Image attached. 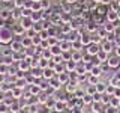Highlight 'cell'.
<instances>
[{
	"instance_id": "cell-1",
	"label": "cell",
	"mask_w": 120,
	"mask_h": 113,
	"mask_svg": "<svg viewBox=\"0 0 120 113\" xmlns=\"http://www.w3.org/2000/svg\"><path fill=\"white\" fill-rule=\"evenodd\" d=\"M14 30L8 29V27H2L0 29V44H11L14 41Z\"/></svg>"
},
{
	"instance_id": "cell-2",
	"label": "cell",
	"mask_w": 120,
	"mask_h": 113,
	"mask_svg": "<svg viewBox=\"0 0 120 113\" xmlns=\"http://www.w3.org/2000/svg\"><path fill=\"white\" fill-rule=\"evenodd\" d=\"M86 51H87L89 56H96L98 53L101 51V44H96V42H92L87 45V48H86Z\"/></svg>"
},
{
	"instance_id": "cell-3",
	"label": "cell",
	"mask_w": 120,
	"mask_h": 113,
	"mask_svg": "<svg viewBox=\"0 0 120 113\" xmlns=\"http://www.w3.org/2000/svg\"><path fill=\"white\" fill-rule=\"evenodd\" d=\"M107 63H108L110 68H119L120 66V57L117 54H111L110 57H108V60H107Z\"/></svg>"
},
{
	"instance_id": "cell-4",
	"label": "cell",
	"mask_w": 120,
	"mask_h": 113,
	"mask_svg": "<svg viewBox=\"0 0 120 113\" xmlns=\"http://www.w3.org/2000/svg\"><path fill=\"white\" fill-rule=\"evenodd\" d=\"M21 24H22V27L26 29V32L30 29H33V24H35V21L32 20V17H22L21 18Z\"/></svg>"
},
{
	"instance_id": "cell-5",
	"label": "cell",
	"mask_w": 120,
	"mask_h": 113,
	"mask_svg": "<svg viewBox=\"0 0 120 113\" xmlns=\"http://www.w3.org/2000/svg\"><path fill=\"white\" fill-rule=\"evenodd\" d=\"M112 48H116V44L112 42V41H107L105 39L102 44H101V50H104V51H107L108 54H110V51L112 50Z\"/></svg>"
},
{
	"instance_id": "cell-6",
	"label": "cell",
	"mask_w": 120,
	"mask_h": 113,
	"mask_svg": "<svg viewBox=\"0 0 120 113\" xmlns=\"http://www.w3.org/2000/svg\"><path fill=\"white\" fill-rule=\"evenodd\" d=\"M18 68H20V71H24V73L30 71V69H32L30 60H29V59H22V60H20V63H18Z\"/></svg>"
},
{
	"instance_id": "cell-7",
	"label": "cell",
	"mask_w": 120,
	"mask_h": 113,
	"mask_svg": "<svg viewBox=\"0 0 120 113\" xmlns=\"http://www.w3.org/2000/svg\"><path fill=\"white\" fill-rule=\"evenodd\" d=\"M105 18H107V21H111V23H117L119 21V14L117 11H108L107 15H105Z\"/></svg>"
},
{
	"instance_id": "cell-8",
	"label": "cell",
	"mask_w": 120,
	"mask_h": 113,
	"mask_svg": "<svg viewBox=\"0 0 120 113\" xmlns=\"http://www.w3.org/2000/svg\"><path fill=\"white\" fill-rule=\"evenodd\" d=\"M57 78H59V81L62 83V85H68V83H69V80H71V75H69V73H68V71H65V73L57 74Z\"/></svg>"
},
{
	"instance_id": "cell-9",
	"label": "cell",
	"mask_w": 120,
	"mask_h": 113,
	"mask_svg": "<svg viewBox=\"0 0 120 113\" xmlns=\"http://www.w3.org/2000/svg\"><path fill=\"white\" fill-rule=\"evenodd\" d=\"M95 57L98 59V62H107L108 60V57H110V54H108L107 51H104V50H101L98 54L95 56Z\"/></svg>"
},
{
	"instance_id": "cell-10",
	"label": "cell",
	"mask_w": 120,
	"mask_h": 113,
	"mask_svg": "<svg viewBox=\"0 0 120 113\" xmlns=\"http://www.w3.org/2000/svg\"><path fill=\"white\" fill-rule=\"evenodd\" d=\"M78 39L81 41V44L82 45H86V47H87L89 44H92L93 41H92V36L89 35V33H86V35H80V38H78Z\"/></svg>"
},
{
	"instance_id": "cell-11",
	"label": "cell",
	"mask_w": 120,
	"mask_h": 113,
	"mask_svg": "<svg viewBox=\"0 0 120 113\" xmlns=\"http://www.w3.org/2000/svg\"><path fill=\"white\" fill-rule=\"evenodd\" d=\"M21 48H24V47H22V42H21V41H12V42H11V50H12L14 53L21 51Z\"/></svg>"
},
{
	"instance_id": "cell-12",
	"label": "cell",
	"mask_w": 120,
	"mask_h": 113,
	"mask_svg": "<svg viewBox=\"0 0 120 113\" xmlns=\"http://www.w3.org/2000/svg\"><path fill=\"white\" fill-rule=\"evenodd\" d=\"M54 73H56L54 68H51V66H50V68H45L44 73H42V74H44L42 77H44V78H48V80H51V78L54 77Z\"/></svg>"
},
{
	"instance_id": "cell-13",
	"label": "cell",
	"mask_w": 120,
	"mask_h": 113,
	"mask_svg": "<svg viewBox=\"0 0 120 113\" xmlns=\"http://www.w3.org/2000/svg\"><path fill=\"white\" fill-rule=\"evenodd\" d=\"M12 30H14L15 35H24V32H26V29L22 27L21 23H17V24L14 26V29H12Z\"/></svg>"
},
{
	"instance_id": "cell-14",
	"label": "cell",
	"mask_w": 120,
	"mask_h": 113,
	"mask_svg": "<svg viewBox=\"0 0 120 113\" xmlns=\"http://www.w3.org/2000/svg\"><path fill=\"white\" fill-rule=\"evenodd\" d=\"M66 63V71L68 73H75V68H77V62L75 60H68V62H65Z\"/></svg>"
},
{
	"instance_id": "cell-15",
	"label": "cell",
	"mask_w": 120,
	"mask_h": 113,
	"mask_svg": "<svg viewBox=\"0 0 120 113\" xmlns=\"http://www.w3.org/2000/svg\"><path fill=\"white\" fill-rule=\"evenodd\" d=\"M90 71H92L90 74H92V75H96V77H99V75L104 73L102 66H99V65H98V66H96V65H93V66H92V69H90Z\"/></svg>"
},
{
	"instance_id": "cell-16",
	"label": "cell",
	"mask_w": 120,
	"mask_h": 113,
	"mask_svg": "<svg viewBox=\"0 0 120 113\" xmlns=\"http://www.w3.org/2000/svg\"><path fill=\"white\" fill-rule=\"evenodd\" d=\"M107 88H108V86L105 85L104 81H99V83L96 85V90H98V93H105V92H107Z\"/></svg>"
},
{
	"instance_id": "cell-17",
	"label": "cell",
	"mask_w": 120,
	"mask_h": 113,
	"mask_svg": "<svg viewBox=\"0 0 120 113\" xmlns=\"http://www.w3.org/2000/svg\"><path fill=\"white\" fill-rule=\"evenodd\" d=\"M48 81H50V88L54 89V90H57L60 88V85H62V83L59 81V78H51V80H48Z\"/></svg>"
},
{
	"instance_id": "cell-18",
	"label": "cell",
	"mask_w": 120,
	"mask_h": 113,
	"mask_svg": "<svg viewBox=\"0 0 120 113\" xmlns=\"http://www.w3.org/2000/svg\"><path fill=\"white\" fill-rule=\"evenodd\" d=\"M32 41H33V45H41L44 39H42V36H41L39 33H36L35 36H32Z\"/></svg>"
},
{
	"instance_id": "cell-19",
	"label": "cell",
	"mask_w": 120,
	"mask_h": 113,
	"mask_svg": "<svg viewBox=\"0 0 120 113\" xmlns=\"http://www.w3.org/2000/svg\"><path fill=\"white\" fill-rule=\"evenodd\" d=\"M9 17H12V12H11L9 9H3L2 12H0V18H3V20H8Z\"/></svg>"
},
{
	"instance_id": "cell-20",
	"label": "cell",
	"mask_w": 120,
	"mask_h": 113,
	"mask_svg": "<svg viewBox=\"0 0 120 113\" xmlns=\"http://www.w3.org/2000/svg\"><path fill=\"white\" fill-rule=\"evenodd\" d=\"M93 95H89V93H86V95H82V103L84 104H92L93 103Z\"/></svg>"
},
{
	"instance_id": "cell-21",
	"label": "cell",
	"mask_w": 120,
	"mask_h": 113,
	"mask_svg": "<svg viewBox=\"0 0 120 113\" xmlns=\"http://www.w3.org/2000/svg\"><path fill=\"white\" fill-rule=\"evenodd\" d=\"M86 29H87L89 32H96V30H98V24H95L93 21H89L87 26H86Z\"/></svg>"
},
{
	"instance_id": "cell-22",
	"label": "cell",
	"mask_w": 120,
	"mask_h": 113,
	"mask_svg": "<svg viewBox=\"0 0 120 113\" xmlns=\"http://www.w3.org/2000/svg\"><path fill=\"white\" fill-rule=\"evenodd\" d=\"M26 5V0H14V8H17V9H22Z\"/></svg>"
},
{
	"instance_id": "cell-23",
	"label": "cell",
	"mask_w": 120,
	"mask_h": 113,
	"mask_svg": "<svg viewBox=\"0 0 120 113\" xmlns=\"http://www.w3.org/2000/svg\"><path fill=\"white\" fill-rule=\"evenodd\" d=\"M48 65H50V63H48V60H47V57H39V68H48Z\"/></svg>"
},
{
	"instance_id": "cell-24",
	"label": "cell",
	"mask_w": 120,
	"mask_h": 113,
	"mask_svg": "<svg viewBox=\"0 0 120 113\" xmlns=\"http://www.w3.org/2000/svg\"><path fill=\"white\" fill-rule=\"evenodd\" d=\"M104 113H117V107H114V105H105V110Z\"/></svg>"
},
{
	"instance_id": "cell-25",
	"label": "cell",
	"mask_w": 120,
	"mask_h": 113,
	"mask_svg": "<svg viewBox=\"0 0 120 113\" xmlns=\"http://www.w3.org/2000/svg\"><path fill=\"white\" fill-rule=\"evenodd\" d=\"M75 73L77 74H82V73H86V65H84V62H82V65H77V68H75Z\"/></svg>"
},
{
	"instance_id": "cell-26",
	"label": "cell",
	"mask_w": 120,
	"mask_h": 113,
	"mask_svg": "<svg viewBox=\"0 0 120 113\" xmlns=\"http://www.w3.org/2000/svg\"><path fill=\"white\" fill-rule=\"evenodd\" d=\"M66 89H68V92H75V89H77V85L75 83H72V81H69L68 83V86H66Z\"/></svg>"
},
{
	"instance_id": "cell-27",
	"label": "cell",
	"mask_w": 120,
	"mask_h": 113,
	"mask_svg": "<svg viewBox=\"0 0 120 113\" xmlns=\"http://www.w3.org/2000/svg\"><path fill=\"white\" fill-rule=\"evenodd\" d=\"M81 47H82V44H81V41L80 39H78V41H74V42H72V48H74V50H81Z\"/></svg>"
},
{
	"instance_id": "cell-28",
	"label": "cell",
	"mask_w": 120,
	"mask_h": 113,
	"mask_svg": "<svg viewBox=\"0 0 120 113\" xmlns=\"http://www.w3.org/2000/svg\"><path fill=\"white\" fill-rule=\"evenodd\" d=\"M82 59V56H81V53H78V51H75V53H72V60H75V62H80V60Z\"/></svg>"
},
{
	"instance_id": "cell-29",
	"label": "cell",
	"mask_w": 120,
	"mask_h": 113,
	"mask_svg": "<svg viewBox=\"0 0 120 113\" xmlns=\"http://www.w3.org/2000/svg\"><path fill=\"white\" fill-rule=\"evenodd\" d=\"M89 83H90V85H98L99 80H98L96 75H90V77H89Z\"/></svg>"
},
{
	"instance_id": "cell-30",
	"label": "cell",
	"mask_w": 120,
	"mask_h": 113,
	"mask_svg": "<svg viewBox=\"0 0 120 113\" xmlns=\"http://www.w3.org/2000/svg\"><path fill=\"white\" fill-rule=\"evenodd\" d=\"M32 75L33 77H41V75H44V74H41V68H38V69H33Z\"/></svg>"
},
{
	"instance_id": "cell-31",
	"label": "cell",
	"mask_w": 120,
	"mask_h": 113,
	"mask_svg": "<svg viewBox=\"0 0 120 113\" xmlns=\"http://www.w3.org/2000/svg\"><path fill=\"white\" fill-rule=\"evenodd\" d=\"M41 3H42V9H48L50 8V2H47V0H41Z\"/></svg>"
},
{
	"instance_id": "cell-32",
	"label": "cell",
	"mask_w": 120,
	"mask_h": 113,
	"mask_svg": "<svg viewBox=\"0 0 120 113\" xmlns=\"http://www.w3.org/2000/svg\"><path fill=\"white\" fill-rule=\"evenodd\" d=\"M71 110H72V113H84V110L81 107H72Z\"/></svg>"
},
{
	"instance_id": "cell-33",
	"label": "cell",
	"mask_w": 120,
	"mask_h": 113,
	"mask_svg": "<svg viewBox=\"0 0 120 113\" xmlns=\"http://www.w3.org/2000/svg\"><path fill=\"white\" fill-rule=\"evenodd\" d=\"M29 112L30 113H38V105H30V107H29Z\"/></svg>"
},
{
	"instance_id": "cell-34",
	"label": "cell",
	"mask_w": 120,
	"mask_h": 113,
	"mask_svg": "<svg viewBox=\"0 0 120 113\" xmlns=\"http://www.w3.org/2000/svg\"><path fill=\"white\" fill-rule=\"evenodd\" d=\"M6 98H5V90H0V103H3Z\"/></svg>"
},
{
	"instance_id": "cell-35",
	"label": "cell",
	"mask_w": 120,
	"mask_h": 113,
	"mask_svg": "<svg viewBox=\"0 0 120 113\" xmlns=\"http://www.w3.org/2000/svg\"><path fill=\"white\" fill-rule=\"evenodd\" d=\"M18 113H30V112H29V109H27V107H26V109H24V107H21Z\"/></svg>"
},
{
	"instance_id": "cell-36",
	"label": "cell",
	"mask_w": 120,
	"mask_h": 113,
	"mask_svg": "<svg viewBox=\"0 0 120 113\" xmlns=\"http://www.w3.org/2000/svg\"><path fill=\"white\" fill-rule=\"evenodd\" d=\"M116 54L120 57V45H117V47H116Z\"/></svg>"
},
{
	"instance_id": "cell-37",
	"label": "cell",
	"mask_w": 120,
	"mask_h": 113,
	"mask_svg": "<svg viewBox=\"0 0 120 113\" xmlns=\"http://www.w3.org/2000/svg\"><path fill=\"white\" fill-rule=\"evenodd\" d=\"M2 27H5V20L0 18V29H2Z\"/></svg>"
},
{
	"instance_id": "cell-38",
	"label": "cell",
	"mask_w": 120,
	"mask_h": 113,
	"mask_svg": "<svg viewBox=\"0 0 120 113\" xmlns=\"http://www.w3.org/2000/svg\"><path fill=\"white\" fill-rule=\"evenodd\" d=\"M3 81H5V74H0V83L3 85Z\"/></svg>"
},
{
	"instance_id": "cell-39",
	"label": "cell",
	"mask_w": 120,
	"mask_h": 113,
	"mask_svg": "<svg viewBox=\"0 0 120 113\" xmlns=\"http://www.w3.org/2000/svg\"><path fill=\"white\" fill-rule=\"evenodd\" d=\"M111 2H112V0H102V3H104V5H110Z\"/></svg>"
},
{
	"instance_id": "cell-40",
	"label": "cell",
	"mask_w": 120,
	"mask_h": 113,
	"mask_svg": "<svg viewBox=\"0 0 120 113\" xmlns=\"http://www.w3.org/2000/svg\"><path fill=\"white\" fill-rule=\"evenodd\" d=\"M50 113H62V112H60V110H57V109H52V110H51Z\"/></svg>"
},
{
	"instance_id": "cell-41",
	"label": "cell",
	"mask_w": 120,
	"mask_h": 113,
	"mask_svg": "<svg viewBox=\"0 0 120 113\" xmlns=\"http://www.w3.org/2000/svg\"><path fill=\"white\" fill-rule=\"evenodd\" d=\"M116 75H117V77H119V78H120V66H119V68H117V74H116Z\"/></svg>"
},
{
	"instance_id": "cell-42",
	"label": "cell",
	"mask_w": 120,
	"mask_h": 113,
	"mask_svg": "<svg viewBox=\"0 0 120 113\" xmlns=\"http://www.w3.org/2000/svg\"><path fill=\"white\" fill-rule=\"evenodd\" d=\"M66 2H68V3H75L77 0H66Z\"/></svg>"
},
{
	"instance_id": "cell-43",
	"label": "cell",
	"mask_w": 120,
	"mask_h": 113,
	"mask_svg": "<svg viewBox=\"0 0 120 113\" xmlns=\"http://www.w3.org/2000/svg\"><path fill=\"white\" fill-rule=\"evenodd\" d=\"M95 3H102V0H93Z\"/></svg>"
},
{
	"instance_id": "cell-44",
	"label": "cell",
	"mask_w": 120,
	"mask_h": 113,
	"mask_svg": "<svg viewBox=\"0 0 120 113\" xmlns=\"http://www.w3.org/2000/svg\"><path fill=\"white\" fill-rule=\"evenodd\" d=\"M117 14H119V20H120V9H119V11H117Z\"/></svg>"
},
{
	"instance_id": "cell-45",
	"label": "cell",
	"mask_w": 120,
	"mask_h": 113,
	"mask_svg": "<svg viewBox=\"0 0 120 113\" xmlns=\"http://www.w3.org/2000/svg\"><path fill=\"white\" fill-rule=\"evenodd\" d=\"M117 113H120V107H117Z\"/></svg>"
},
{
	"instance_id": "cell-46",
	"label": "cell",
	"mask_w": 120,
	"mask_h": 113,
	"mask_svg": "<svg viewBox=\"0 0 120 113\" xmlns=\"http://www.w3.org/2000/svg\"><path fill=\"white\" fill-rule=\"evenodd\" d=\"M32 2H41V0H32Z\"/></svg>"
},
{
	"instance_id": "cell-47",
	"label": "cell",
	"mask_w": 120,
	"mask_h": 113,
	"mask_svg": "<svg viewBox=\"0 0 120 113\" xmlns=\"http://www.w3.org/2000/svg\"><path fill=\"white\" fill-rule=\"evenodd\" d=\"M90 113H96V112H93V110H92V112H90Z\"/></svg>"
},
{
	"instance_id": "cell-48",
	"label": "cell",
	"mask_w": 120,
	"mask_h": 113,
	"mask_svg": "<svg viewBox=\"0 0 120 113\" xmlns=\"http://www.w3.org/2000/svg\"><path fill=\"white\" fill-rule=\"evenodd\" d=\"M119 8H120V0H119Z\"/></svg>"
},
{
	"instance_id": "cell-49",
	"label": "cell",
	"mask_w": 120,
	"mask_h": 113,
	"mask_svg": "<svg viewBox=\"0 0 120 113\" xmlns=\"http://www.w3.org/2000/svg\"><path fill=\"white\" fill-rule=\"evenodd\" d=\"M112 2H119V0H112Z\"/></svg>"
},
{
	"instance_id": "cell-50",
	"label": "cell",
	"mask_w": 120,
	"mask_h": 113,
	"mask_svg": "<svg viewBox=\"0 0 120 113\" xmlns=\"http://www.w3.org/2000/svg\"><path fill=\"white\" fill-rule=\"evenodd\" d=\"M2 2H3V0H0V3H2Z\"/></svg>"
}]
</instances>
